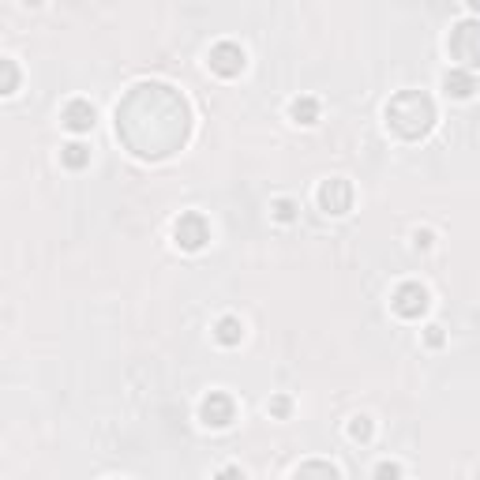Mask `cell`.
I'll return each instance as SVG.
<instances>
[{
  "label": "cell",
  "mask_w": 480,
  "mask_h": 480,
  "mask_svg": "<svg viewBox=\"0 0 480 480\" xmlns=\"http://www.w3.org/2000/svg\"><path fill=\"white\" fill-rule=\"evenodd\" d=\"M447 86H454V94H462V98L469 94V79H458V75H454V79L447 75Z\"/></svg>",
  "instance_id": "obj_1"
}]
</instances>
